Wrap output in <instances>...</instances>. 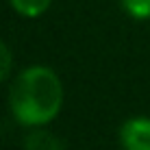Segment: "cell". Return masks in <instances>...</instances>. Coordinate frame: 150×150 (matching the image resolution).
<instances>
[{
  "label": "cell",
  "instance_id": "6",
  "mask_svg": "<svg viewBox=\"0 0 150 150\" xmlns=\"http://www.w3.org/2000/svg\"><path fill=\"white\" fill-rule=\"evenodd\" d=\"M11 70H13V52L7 41L0 39V83H4L11 76Z\"/></svg>",
  "mask_w": 150,
  "mask_h": 150
},
{
  "label": "cell",
  "instance_id": "1",
  "mask_svg": "<svg viewBox=\"0 0 150 150\" xmlns=\"http://www.w3.org/2000/svg\"><path fill=\"white\" fill-rule=\"evenodd\" d=\"M63 81L50 65L44 63L20 70L9 87V111L24 128L54 122L63 109Z\"/></svg>",
  "mask_w": 150,
  "mask_h": 150
},
{
  "label": "cell",
  "instance_id": "2",
  "mask_svg": "<svg viewBox=\"0 0 150 150\" xmlns=\"http://www.w3.org/2000/svg\"><path fill=\"white\" fill-rule=\"evenodd\" d=\"M117 137L122 150H150V117L135 115L124 120Z\"/></svg>",
  "mask_w": 150,
  "mask_h": 150
},
{
  "label": "cell",
  "instance_id": "4",
  "mask_svg": "<svg viewBox=\"0 0 150 150\" xmlns=\"http://www.w3.org/2000/svg\"><path fill=\"white\" fill-rule=\"evenodd\" d=\"M9 4L22 18H39L50 9L52 0H9Z\"/></svg>",
  "mask_w": 150,
  "mask_h": 150
},
{
  "label": "cell",
  "instance_id": "5",
  "mask_svg": "<svg viewBox=\"0 0 150 150\" xmlns=\"http://www.w3.org/2000/svg\"><path fill=\"white\" fill-rule=\"evenodd\" d=\"M120 7L133 20H150V0H120Z\"/></svg>",
  "mask_w": 150,
  "mask_h": 150
},
{
  "label": "cell",
  "instance_id": "3",
  "mask_svg": "<svg viewBox=\"0 0 150 150\" xmlns=\"http://www.w3.org/2000/svg\"><path fill=\"white\" fill-rule=\"evenodd\" d=\"M22 150H65V146L63 139L46 131V126H35L28 128L26 137L22 139Z\"/></svg>",
  "mask_w": 150,
  "mask_h": 150
}]
</instances>
